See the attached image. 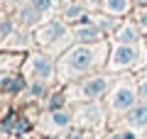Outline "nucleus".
<instances>
[{"label":"nucleus","instance_id":"nucleus-1","mask_svg":"<svg viewBox=\"0 0 147 139\" xmlns=\"http://www.w3.org/2000/svg\"><path fill=\"white\" fill-rule=\"evenodd\" d=\"M93 63H96V54L91 51V49H74L71 54L64 56L61 68H64L66 76H79V73L88 71Z\"/></svg>","mask_w":147,"mask_h":139},{"label":"nucleus","instance_id":"nucleus-2","mask_svg":"<svg viewBox=\"0 0 147 139\" xmlns=\"http://www.w3.org/2000/svg\"><path fill=\"white\" fill-rule=\"evenodd\" d=\"M135 61V49L130 44H120L115 46V51H113V59H110V66L113 68H125Z\"/></svg>","mask_w":147,"mask_h":139},{"label":"nucleus","instance_id":"nucleus-3","mask_svg":"<svg viewBox=\"0 0 147 139\" xmlns=\"http://www.w3.org/2000/svg\"><path fill=\"white\" fill-rule=\"evenodd\" d=\"M132 103H135V90L127 86H120L115 90V95H113V108L115 110H127L132 108Z\"/></svg>","mask_w":147,"mask_h":139},{"label":"nucleus","instance_id":"nucleus-4","mask_svg":"<svg viewBox=\"0 0 147 139\" xmlns=\"http://www.w3.org/2000/svg\"><path fill=\"white\" fill-rule=\"evenodd\" d=\"M32 73L34 76H39V78H49L52 76V63H49V59H44V56H32Z\"/></svg>","mask_w":147,"mask_h":139},{"label":"nucleus","instance_id":"nucleus-5","mask_svg":"<svg viewBox=\"0 0 147 139\" xmlns=\"http://www.w3.org/2000/svg\"><path fill=\"white\" fill-rule=\"evenodd\" d=\"M105 88H108V81H105V78H93V81H88L84 86V95L93 98V95H100Z\"/></svg>","mask_w":147,"mask_h":139},{"label":"nucleus","instance_id":"nucleus-6","mask_svg":"<svg viewBox=\"0 0 147 139\" xmlns=\"http://www.w3.org/2000/svg\"><path fill=\"white\" fill-rule=\"evenodd\" d=\"M127 120H130V124H135V127H147V105L135 108L127 115Z\"/></svg>","mask_w":147,"mask_h":139},{"label":"nucleus","instance_id":"nucleus-7","mask_svg":"<svg viewBox=\"0 0 147 139\" xmlns=\"http://www.w3.org/2000/svg\"><path fill=\"white\" fill-rule=\"evenodd\" d=\"M76 39L79 41H98L100 39V29H96V27H81V29L76 32Z\"/></svg>","mask_w":147,"mask_h":139},{"label":"nucleus","instance_id":"nucleus-8","mask_svg":"<svg viewBox=\"0 0 147 139\" xmlns=\"http://www.w3.org/2000/svg\"><path fill=\"white\" fill-rule=\"evenodd\" d=\"M103 5H105V10L113 12V15H123V12H127L130 3H127V0H105Z\"/></svg>","mask_w":147,"mask_h":139},{"label":"nucleus","instance_id":"nucleus-9","mask_svg":"<svg viewBox=\"0 0 147 139\" xmlns=\"http://www.w3.org/2000/svg\"><path fill=\"white\" fill-rule=\"evenodd\" d=\"M59 34H64V27L59 25V22H52L49 27H44V29H42V34H39V37H42V39H57Z\"/></svg>","mask_w":147,"mask_h":139},{"label":"nucleus","instance_id":"nucleus-10","mask_svg":"<svg viewBox=\"0 0 147 139\" xmlns=\"http://www.w3.org/2000/svg\"><path fill=\"white\" fill-rule=\"evenodd\" d=\"M135 39H137V34L132 27H123L120 29V44H132Z\"/></svg>","mask_w":147,"mask_h":139},{"label":"nucleus","instance_id":"nucleus-11","mask_svg":"<svg viewBox=\"0 0 147 139\" xmlns=\"http://www.w3.org/2000/svg\"><path fill=\"white\" fill-rule=\"evenodd\" d=\"M39 15H42V12H39V10H34V7H32V5L22 10V20H25V22H34L37 17H39Z\"/></svg>","mask_w":147,"mask_h":139},{"label":"nucleus","instance_id":"nucleus-12","mask_svg":"<svg viewBox=\"0 0 147 139\" xmlns=\"http://www.w3.org/2000/svg\"><path fill=\"white\" fill-rule=\"evenodd\" d=\"M30 5L34 7V10L44 12V10H49V7H52V0H30Z\"/></svg>","mask_w":147,"mask_h":139},{"label":"nucleus","instance_id":"nucleus-13","mask_svg":"<svg viewBox=\"0 0 147 139\" xmlns=\"http://www.w3.org/2000/svg\"><path fill=\"white\" fill-rule=\"evenodd\" d=\"M54 124H59V127H64V124L69 122V115H64V112H54Z\"/></svg>","mask_w":147,"mask_h":139},{"label":"nucleus","instance_id":"nucleus-14","mask_svg":"<svg viewBox=\"0 0 147 139\" xmlns=\"http://www.w3.org/2000/svg\"><path fill=\"white\" fill-rule=\"evenodd\" d=\"M5 88H12V90H20V88H22V81H20V78H10V81L5 83Z\"/></svg>","mask_w":147,"mask_h":139},{"label":"nucleus","instance_id":"nucleus-15","mask_svg":"<svg viewBox=\"0 0 147 139\" xmlns=\"http://www.w3.org/2000/svg\"><path fill=\"white\" fill-rule=\"evenodd\" d=\"M30 90H32V95H42V93H44V86H42V83H34Z\"/></svg>","mask_w":147,"mask_h":139},{"label":"nucleus","instance_id":"nucleus-16","mask_svg":"<svg viewBox=\"0 0 147 139\" xmlns=\"http://www.w3.org/2000/svg\"><path fill=\"white\" fill-rule=\"evenodd\" d=\"M66 15H69V17H76V15H81V7H69V10H66Z\"/></svg>","mask_w":147,"mask_h":139},{"label":"nucleus","instance_id":"nucleus-17","mask_svg":"<svg viewBox=\"0 0 147 139\" xmlns=\"http://www.w3.org/2000/svg\"><path fill=\"white\" fill-rule=\"evenodd\" d=\"M110 139H132L130 132H123V134H115V137H110Z\"/></svg>","mask_w":147,"mask_h":139},{"label":"nucleus","instance_id":"nucleus-18","mask_svg":"<svg viewBox=\"0 0 147 139\" xmlns=\"http://www.w3.org/2000/svg\"><path fill=\"white\" fill-rule=\"evenodd\" d=\"M140 88H142V95H145V98H147V78H145V81H142V86H140Z\"/></svg>","mask_w":147,"mask_h":139},{"label":"nucleus","instance_id":"nucleus-19","mask_svg":"<svg viewBox=\"0 0 147 139\" xmlns=\"http://www.w3.org/2000/svg\"><path fill=\"white\" fill-rule=\"evenodd\" d=\"M12 3H20V0H12Z\"/></svg>","mask_w":147,"mask_h":139}]
</instances>
